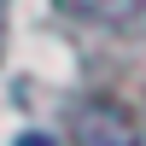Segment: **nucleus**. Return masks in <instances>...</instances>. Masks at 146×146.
Here are the masks:
<instances>
[{
  "label": "nucleus",
  "instance_id": "7ed1b4c3",
  "mask_svg": "<svg viewBox=\"0 0 146 146\" xmlns=\"http://www.w3.org/2000/svg\"><path fill=\"white\" fill-rule=\"evenodd\" d=\"M18 146H53V140H47V135H23Z\"/></svg>",
  "mask_w": 146,
  "mask_h": 146
},
{
  "label": "nucleus",
  "instance_id": "f03ea898",
  "mask_svg": "<svg viewBox=\"0 0 146 146\" xmlns=\"http://www.w3.org/2000/svg\"><path fill=\"white\" fill-rule=\"evenodd\" d=\"M58 12H70V18H82V23H100V29H117V23L140 18L146 0H58Z\"/></svg>",
  "mask_w": 146,
  "mask_h": 146
},
{
  "label": "nucleus",
  "instance_id": "f257e3e1",
  "mask_svg": "<svg viewBox=\"0 0 146 146\" xmlns=\"http://www.w3.org/2000/svg\"><path fill=\"white\" fill-rule=\"evenodd\" d=\"M70 135H76V146H140L135 117L117 100H82L70 117Z\"/></svg>",
  "mask_w": 146,
  "mask_h": 146
}]
</instances>
